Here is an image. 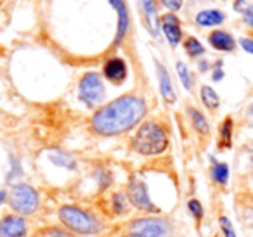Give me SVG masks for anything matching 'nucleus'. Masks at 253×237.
Segmentation results:
<instances>
[{
	"mask_svg": "<svg viewBox=\"0 0 253 237\" xmlns=\"http://www.w3.org/2000/svg\"><path fill=\"white\" fill-rule=\"evenodd\" d=\"M7 191V204L11 208V211L30 218V216H35L42 208V196H40L39 189L35 185L21 180L18 184L11 185Z\"/></svg>",
	"mask_w": 253,
	"mask_h": 237,
	"instance_id": "nucleus-6",
	"label": "nucleus"
},
{
	"mask_svg": "<svg viewBox=\"0 0 253 237\" xmlns=\"http://www.w3.org/2000/svg\"><path fill=\"white\" fill-rule=\"evenodd\" d=\"M208 45L211 47L213 50L222 54H234L238 50V42L236 39L227 32V30H220L215 28L208 33Z\"/></svg>",
	"mask_w": 253,
	"mask_h": 237,
	"instance_id": "nucleus-14",
	"label": "nucleus"
},
{
	"mask_svg": "<svg viewBox=\"0 0 253 237\" xmlns=\"http://www.w3.org/2000/svg\"><path fill=\"white\" fill-rule=\"evenodd\" d=\"M123 232L135 237H177V225L167 215H137L123 223Z\"/></svg>",
	"mask_w": 253,
	"mask_h": 237,
	"instance_id": "nucleus-4",
	"label": "nucleus"
},
{
	"mask_svg": "<svg viewBox=\"0 0 253 237\" xmlns=\"http://www.w3.org/2000/svg\"><path fill=\"white\" fill-rule=\"evenodd\" d=\"M149 106L142 95L123 94L92 113L88 128L94 135L111 139L130 133L146 119Z\"/></svg>",
	"mask_w": 253,
	"mask_h": 237,
	"instance_id": "nucleus-1",
	"label": "nucleus"
},
{
	"mask_svg": "<svg viewBox=\"0 0 253 237\" xmlns=\"http://www.w3.org/2000/svg\"><path fill=\"white\" fill-rule=\"evenodd\" d=\"M186 209H187V213H189L191 218L194 220V223H196L198 227H201L205 216H207V209H205L203 202H201L198 198H189L186 202Z\"/></svg>",
	"mask_w": 253,
	"mask_h": 237,
	"instance_id": "nucleus-26",
	"label": "nucleus"
},
{
	"mask_svg": "<svg viewBox=\"0 0 253 237\" xmlns=\"http://www.w3.org/2000/svg\"><path fill=\"white\" fill-rule=\"evenodd\" d=\"M32 237H77L73 232L63 227L59 223H52V225H43V227H39L35 229V232L32 234Z\"/></svg>",
	"mask_w": 253,
	"mask_h": 237,
	"instance_id": "nucleus-24",
	"label": "nucleus"
},
{
	"mask_svg": "<svg viewBox=\"0 0 253 237\" xmlns=\"http://www.w3.org/2000/svg\"><path fill=\"white\" fill-rule=\"evenodd\" d=\"M7 198H9V191L5 187H0V206L7 204Z\"/></svg>",
	"mask_w": 253,
	"mask_h": 237,
	"instance_id": "nucleus-37",
	"label": "nucleus"
},
{
	"mask_svg": "<svg viewBox=\"0 0 253 237\" xmlns=\"http://www.w3.org/2000/svg\"><path fill=\"white\" fill-rule=\"evenodd\" d=\"M123 191H125L126 198L130 201L132 209L137 211L139 215H163L162 208L156 204L151 196L148 178L141 171H132L128 175Z\"/></svg>",
	"mask_w": 253,
	"mask_h": 237,
	"instance_id": "nucleus-5",
	"label": "nucleus"
},
{
	"mask_svg": "<svg viewBox=\"0 0 253 237\" xmlns=\"http://www.w3.org/2000/svg\"><path fill=\"white\" fill-rule=\"evenodd\" d=\"M225 19L227 16L220 9H203L196 14L194 21L200 28H215V26H220Z\"/></svg>",
	"mask_w": 253,
	"mask_h": 237,
	"instance_id": "nucleus-20",
	"label": "nucleus"
},
{
	"mask_svg": "<svg viewBox=\"0 0 253 237\" xmlns=\"http://www.w3.org/2000/svg\"><path fill=\"white\" fill-rule=\"evenodd\" d=\"M160 4H162L165 9H169L170 12H177L182 9L184 0H160Z\"/></svg>",
	"mask_w": 253,
	"mask_h": 237,
	"instance_id": "nucleus-33",
	"label": "nucleus"
},
{
	"mask_svg": "<svg viewBox=\"0 0 253 237\" xmlns=\"http://www.w3.org/2000/svg\"><path fill=\"white\" fill-rule=\"evenodd\" d=\"M47 159L50 161V164L59 170H64V171H78V159L73 156L71 153L68 151H63V149H50L47 153Z\"/></svg>",
	"mask_w": 253,
	"mask_h": 237,
	"instance_id": "nucleus-18",
	"label": "nucleus"
},
{
	"mask_svg": "<svg viewBox=\"0 0 253 237\" xmlns=\"http://www.w3.org/2000/svg\"><path fill=\"white\" fill-rule=\"evenodd\" d=\"M210 78L211 81L218 83L225 78V70H224V59H215L211 63V70H210Z\"/></svg>",
	"mask_w": 253,
	"mask_h": 237,
	"instance_id": "nucleus-30",
	"label": "nucleus"
},
{
	"mask_svg": "<svg viewBox=\"0 0 253 237\" xmlns=\"http://www.w3.org/2000/svg\"><path fill=\"white\" fill-rule=\"evenodd\" d=\"M241 159L245 161L246 171L253 170V142L246 144V146L241 149Z\"/></svg>",
	"mask_w": 253,
	"mask_h": 237,
	"instance_id": "nucleus-32",
	"label": "nucleus"
},
{
	"mask_svg": "<svg viewBox=\"0 0 253 237\" xmlns=\"http://www.w3.org/2000/svg\"><path fill=\"white\" fill-rule=\"evenodd\" d=\"M90 178L95 184V191H97L99 194L109 192V189L113 187V182H115V177H113L111 170H108V168H104V166H97L95 170H92Z\"/></svg>",
	"mask_w": 253,
	"mask_h": 237,
	"instance_id": "nucleus-21",
	"label": "nucleus"
},
{
	"mask_svg": "<svg viewBox=\"0 0 253 237\" xmlns=\"http://www.w3.org/2000/svg\"><path fill=\"white\" fill-rule=\"evenodd\" d=\"M196 68H198V73H201V75L210 73V70H211V61L207 59V57H201V59H198Z\"/></svg>",
	"mask_w": 253,
	"mask_h": 237,
	"instance_id": "nucleus-35",
	"label": "nucleus"
},
{
	"mask_svg": "<svg viewBox=\"0 0 253 237\" xmlns=\"http://www.w3.org/2000/svg\"><path fill=\"white\" fill-rule=\"evenodd\" d=\"M56 216L63 227L77 237H99L106 230L102 216L78 204H61L56 209Z\"/></svg>",
	"mask_w": 253,
	"mask_h": 237,
	"instance_id": "nucleus-3",
	"label": "nucleus"
},
{
	"mask_svg": "<svg viewBox=\"0 0 253 237\" xmlns=\"http://www.w3.org/2000/svg\"><path fill=\"white\" fill-rule=\"evenodd\" d=\"M186 115H187V119H189L191 126H193V130L201 137V139H207V137L211 135L210 121H208L207 115H205L201 109H198L196 106H187Z\"/></svg>",
	"mask_w": 253,
	"mask_h": 237,
	"instance_id": "nucleus-17",
	"label": "nucleus"
},
{
	"mask_svg": "<svg viewBox=\"0 0 253 237\" xmlns=\"http://www.w3.org/2000/svg\"><path fill=\"white\" fill-rule=\"evenodd\" d=\"M113 237H135V236H132V234H128V232H122V234H118V236H113Z\"/></svg>",
	"mask_w": 253,
	"mask_h": 237,
	"instance_id": "nucleus-38",
	"label": "nucleus"
},
{
	"mask_svg": "<svg viewBox=\"0 0 253 237\" xmlns=\"http://www.w3.org/2000/svg\"><path fill=\"white\" fill-rule=\"evenodd\" d=\"M210 159V168H208V173H210V180L211 184L217 189H227L229 182H231V166H229L225 161L215 158L213 154L208 156Z\"/></svg>",
	"mask_w": 253,
	"mask_h": 237,
	"instance_id": "nucleus-15",
	"label": "nucleus"
},
{
	"mask_svg": "<svg viewBox=\"0 0 253 237\" xmlns=\"http://www.w3.org/2000/svg\"><path fill=\"white\" fill-rule=\"evenodd\" d=\"M109 5L116 11L118 16V26H116V35H115V47H118L123 40L128 35L130 30V12H128V4L126 0H108Z\"/></svg>",
	"mask_w": 253,
	"mask_h": 237,
	"instance_id": "nucleus-13",
	"label": "nucleus"
},
{
	"mask_svg": "<svg viewBox=\"0 0 253 237\" xmlns=\"http://www.w3.org/2000/svg\"><path fill=\"white\" fill-rule=\"evenodd\" d=\"M234 133H236L234 116L227 115L218 123V128H217V149L220 153L231 151L234 147Z\"/></svg>",
	"mask_w": 253,
	"mask_h": 237,
	"instance_id": "nucleus-16",
	"label": "nucleus"
},
{
	"mask_svg": "<svg viewBox=\"0 0 253 237\" xmlns=\"http://www.w3.org/2000/svg\"><path fill=\"white\" fill-rule=\"evenodd\" d=\"M102 78L106 81H109L115 87H122L128 78V64L123 57L120 56H111L104 61L101 71Z\"/></svg>",
	"mask_w": 253,
	"mask_h": 237,
	"instance_id": "nucleus-9",
	"label": "nucleus"
},
{
	"mask_svg": "<svg viewBox=\"0 0 253 237\" xmlns=\"http://www.w3.org/2000/svg\"><path fill=\"white\" fill-rule=\"evenodd\" d=\"M175 71H177V77L180 80V85L186 92H193L194 88V75L191 73V70L187 68L186 63L182 61H177L175 63Z\"/></svg>",
	"mask_w": 253,
	"mask_h": 237,
	"instance_id": "nucleus-27",
	"label": "nucleus"
},
{
	"mask_svg": "<svg viewBox=\"0 0 253 237\" xmlns=\"http://www.w3.org/2000/svg\"><path fill=\"white\" fill-rule=\"evenodd\" d=\"M104 213H108L109 218H126L134 209L126 198L125 191H113L104 198Z\"/></svg>",
	"mask_w": 253,
	"mask_h": 237,
	"instance_id": "nucleus-10",
	"label": "nucleus"
},
{
	"mask_svg": "<svg viewBox=\"0 0 253 237\" xmlns=\"http://www.w3.org/2000/svg\"><path fill=\"white\" fill-rule=\"evenodd\" d=\"M32 223L26 216L11 211L0 216V237H28Z\"/></svg>",
	"mask_w": 253,
	"mask_h": 237,
	"instance_id": "nucleus-8",
	"label": "nucleus"
},
{
	"mask_svg": "<svg viewBox=\"0 0 253 237\" xmlns=\"http://www.w3.org/2000/svg\"><path fill=\"white\" fill-rule=\"evenodd\" d=\"M232 7L238 14H241V18H252L253 16V4L250 0H234L232 2Z\"/></svg>",
	"mask_w": 253,
	"mask_h": 237,
	"instance_id": "nucleus-29",
	"label": "nucleus"
},
{
	"mask_svg": "<svg viewBox=\"0 0 253 237\" xmlns=\"http://www.w3.org/2000/svg\"><path fill=\"white\" fill-rule=\"evenodd\" d=\"M205 2H208V0H205Z\"/></svg>",
	"mask_w": 253,
	"mask_h": 237,
	"instance_id": "nucleus-39",
	"label": "nucleus"
},
{
	"mask_svg": "<svg viewBox=\"0 0 253 237\" xmlns=\"http://www.w3.org/2000/svg\"><path fill=\"white\" fill-rule=\"evenodd\" d=\"M155 70H156V78H158V87H160L162 99L165 101V104L173 106L177 102V92H175V87H173L169 68L160 59H155Z\"/></svg>",
	"mask_w": 253,
	"mask_h": 237,
	"instance_id": "nucleus-12",
	"label": "nucleus"
},
{
	"mask_svg": "<svg viewBox=\"0 0 253 237\" xmlns=\"http://www.w3.org/2000/svg\"><path fill=\"white\" fill-rule=\"evenodd\" d=\"M25 177V168H23V161L18 154H11L9 156V170L5 173V185L11 187V185L18 184Z\"/></svg>",
	"mask_w": 253,
	"mask_h": 237,
	"instance_id": "nucleus-22",
	"label": "nucleus"
},
{
	"mask_svg": "<svg viewBox=\"0 0 253 237\" xmlns=\"http://www.w3.org/2000/svg\"><path fill=\"white\" fill-rule=\"evenodd\" d=\"M241 123H243V126H245V128L253 130V99L248 102V104H246L245 111H243Z\"/></svg>",
	"mask_w": 253,
	"mask_h": 237,
	"instance_id": "nucleus-31",
	"label": "nucleus"
},
{
	"mask_svg": "<svg viewBox=\"0 0 253 237\" xmlns=\"http://www.w3.org/2000/svg\"><path fill=\"white\" fill-rule=\"evenodd\" d=\"M160 32H163L165 39L169 40L170 47H179L184 40V30L182 21L175 12H167V14L160 16Z\"/></svg>",
	"mask_w": 253,
	"mask_h": 237,
	"instance_id": "nucleus-11",
	"label": "nucleus"
},
{
	"mask_svg": "<svg viewBox=\"0 0 253 237\" xmlns=\"http://www.w3.org/2000/svg\"><path fill=\"white\" fill-rule=\"evenodd\" d=\"M217 225H218V230H220L222 237H238V230H236L234 223H232V220L229 218L225 213H218Z\"/></svg>",
	"mask_w": 253,
	"mask_h": 237,
	"instance_id": "nucleus-28",
	"label": "nucleus"
},
{
	"mask_svg": "<svg viewBox=\"0 0 253 237\" xmlns=\"http://www.w3.org/2000/svg\"><path fill=\"white\" fill-rule=\"evenodd\" d=\"M245 192L250 196H253V170L245 173Z\"/></svg>",
	"mask_w": 253,
	"mask_h": 237,
	"instance_id": "nucleus-36",
	"label": "nucleus"
},
{
	"mask_svg": "<svg viewBox=\"0 0 253 237\" xmlns=\"http://www.w3.org/2000/svg\"><path fill=\"white\" fill-rule=\"evenodd\" d=\"M141 2V7L144 11V19L148 30L151 32L153 37L158 39L160 35V14H158V5H156V0H139Z\"/></svg>",
	"mask_w": 253,
	"mask_h": 237,
	"instance_id": "nucleus-19",
	"label": "nucleus"
},
{
	"mask_svg": "<svg viewBox=\"0 0 253 237\" xmlns=\"http://www.w3.org/2000/svg\"><path fill=\"white\" fill-rule=\"evenodd\" d=\"M77 95L78 101L85 108L94 109V111L101 108L106 102V95H108L102 75L97 73V71H87V73L82 75L80 81H78Z\"/></svg>",
	"mask_w": 253,
	"mask_h": 237,
	"instance_id": "nucleus-7",
	"label": "nucleus"
},
{
	"mask_svg": "<svg viewBox=\"0 0 253 237\" xmlns=\"http://www.w3.org/2000/svg\"><path fill=\"white\" fill-rule=\"evenodd\" d=\"M170 147V132L158 119H144L130 137V149L142 158H158Z\"/></svg>",
	"mask_w": 253,
	"mask_h": 237,
	"instance_id": "nucleus-2",
	"label": "nucleus"
},
{
	"mask_svg": "<svg viewBox=\"0 0 253 237\" xmlns=\"http://www.w3.org/2000/svg\"><path fill=\"white\" fill-rule=\"evenodd\" d=\"M239 45H241V49L245 50L246 54L253 56V35L252 37H241V39H239Z\"/></svg>",
	"mask_w": 253,
	"mask_h": 237,
	"instance_id": "nucleus-34",
	"label": "nucleus"
},
{
	"mask_svg": "<svg viewBox=\"0 0 253 237\" xmlns=\"http://www.w3.org/2000/svg\"><path fill=\"white\" fill-rule=\"evenodd\" d=\"M200 101L203 104V108L210 113L218 111V108H220V95L217 94V90L213 87H210L207 83H203L200 87Z\"/></svg>",
	"mask_w": 253,
	"mask_h": 237,
	"instance_id": "nucleus-23",
	"label": "nucleus"
},
{
	"mask_svg": "<svg viewBox=\"0 0 253 237\" xmlns=\"http://www.w3.org/2000/svg\"><path fill=\"white\" fill-rule=\"evenodd\" d=\"M182 47H184V52L187 54V57H191V59H194V61L205 57V52H207L203 43L193 35L186 37V39L182 40Z\"/></svg>",
	"mask_w": 253,
	"mask_h": 237,
	"instance_id": "nucleus-25",
	"label": "nucleus"
}]
</instances>
